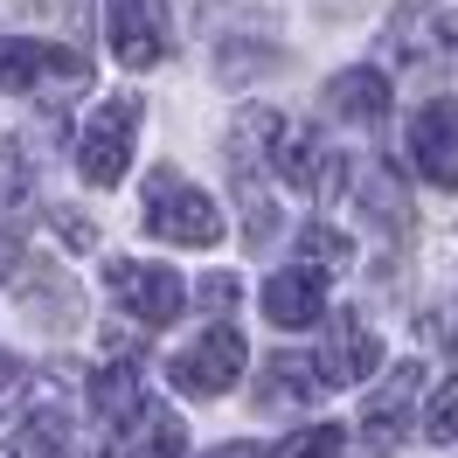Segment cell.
Returning a JSON list of instances; mask_svg holds the SVG:
<instances>
[{
    "instance_id": "cell-1",
    "label": "cell",
    "mask_w": 458,
    "mask_h": 458,
    "mask_svg": "<svg viewBox=\"0 0 458 458\" xmlns=\"http://www.w3.org/2000/svg\"><path fill=\"white\" fill-rule=\"evenodd\" d=\"M140 223H146V236H160V243H188V250L223 243V208L201 195L195 181H181L174 167H153V174H146Z\"/></svg>"
},
{
    "instance_id": "cell-2",
    "label": "cell",
    "mask_w": 458,
    "mask_h": 458,
    "mask_svg": "<svg viewBox=\"0 0 458 458\" xmlns=\"http://www.w3.org/2000/svg\"><path fill=\"white\" fill-rule=\"evenodd\" d=\"M140 112L146 98L140 90H118L105 105H90L84 132H77V167H84L90 188H118L125 167H132V132H140Z\"/></svg>"
},
{
    "instance_id": "cell-3",
    "label": "cell",
    "mask_w": 458,
    "mask_h": 458,
    "mask_svg": "<svg viewBox=\"0 0 458 458\" xmlns=\"http://www.w3.org/2000/svg\"><path fill=\"white\" fill-rule=\"evenodd\" d=\"M389 63H403V70H445V63L458 56V14L452 7H437V0H403L396 14H389Z\"/></svg>"
},
{
    "instance_id": "cell-4",
    "label": "cell",
    "mask_w": 458,
    "mask_h": 458,
    "mask_svg": "<svg viewBox=\"0 0 458 458\" xmlns=\"http://www.w3.org/2000/svg\"><path fill=\"white\" fill-rule=\"evenodd\" d=\"M174 389L181 396H229L236 389V375H243V334L236 327H216V334H201L195 347H181L174 354Z\"/></svg>"
},
{
    "instance_id": "cell-5",
    "label": "cell",
    "mask_w": 458,
    "mask_h": 458,
    "mask_svg": "<svg viewBox=\"0 0 458 458\" xmlns=\"http://www.w3.org/2000/svg\"><path fill=\"white\" fill-rule=\"evenodd\" d=\"M410 160L430 188H458V98H430L410 112Z\"/></svg>"
},
{
    "instance_id": "cell-6",
    "label": "cell",
    "mask_w": 458,
    "mask_h": 458,
    "mask_svg": "<svg viewBox=\"0 0 458 458\" xmlns=\"http://www.w3.org/2000/svg\"><path fill=\"white\" fill-rule=\"evenodd\" d=\"M105 21H112V56L125 70L167 63V0H105Z\"/></svg>"
},
{
    "instance_id": "cell-7",
    "label": "cell",
    "mask_w": 458,
    "mask_h": 458,
    "mask_svg": "<svg viewBox=\"0 0 458 458\" xmlns=\"http://www.w3.org/2000/svg\"><path fill=\"white\" fill-rule=\"evenodd\" d=\"M112 292H118V306L140 319V327H174V319H181V278L160 271V264L118 258L112 264Z\"/></svg>"
},
{
    "instance_id": "cell-8",
    "label": "cell",
    "mask_w": 458,
    "mask_h": 458,
    "mask_svg": "<svg viewBox=\"0 0 458 458\" xmlns=\"http://www.w3.org/2000/svg\"><path fill=\"white\" fill-rule=\"evenodd\" d=\"M271 140L278 146H264V153H271V167L285 174V188H299V195H334L341 188V160L313 140V125H278Z\"/></svg>"
},
{
    "instance_id": "cell-9",
    "label": "cell",
    "mask_w": 458,
    "mask_h": 458,
    "mask_svg": "<svg viewBox=\"0 0 458 458\" xmlns=\"http://www.w3.org/2000/svg\"><path fill=\"white\" fill-rule=\"evenodd\" d=\"M417 389H424V369L417 361H396V369L382 375L369 389V410H361V437H369L375 452H389L403 437V417H410V403H417Z\"/></svg>"
},
{
    "instance_id": "cell-10",
    "label": "cell",
    "mask_w": 458,
    "mask_h": 458,
    "mask_svg": "<svg viewBox=\"0 0 458 458\" xmlns=\"http://www.w3.org/2000/svg\"><path fill=\"white\" fill-rule=\"evenodd\" d=\"M319 369H327V382H369V375L382 369V341H375V327L361 313H341Z\"/></svg>"
},
{
    "instance_id": "cell-11",
    "label": "cell",
    "mask_w": 458,
    "mask_h": 458,
    "mask_svg": "<svg viewBox=\"0 0 458 458\" xmlns=\"http://www.w3.org/2000/svg\"><path fill=\"white\" fill-rule=\"evenodd\" d=\"M327 112L347 118V125H382V118H389V84H382V70H369V63L341 70V77L327 84Z\"/></svg>"
},
{
    "instance_id": "cell-12",
    "label": "cell",
    "mask_w": 458,
    "mask_h": 458,
    "mask_svg": "<svg viewBox=\"0 0 458 458\" xmlns=\"http://www.w3.org/2000/svg\"><path fill=\"white\" fill-rule=\"evenodd\" d=\"M264 313L278 319V327H313V319H327V285H319V271L313 264L278 271V278L264 285Z\"/></svg>"
},
{
    "instance_id": "cell-13",
    "label": "cell",
    "mask_w": 458,
    "mask_h": 458,
    "mask_svg": "<svg viewBox=\"0 0 458 458\" xmlns=\"http://www.w3.org/2000/svg\"><path fill=\"white\" fill-rule=\"evenodd\" d=\"M361 216L382 223V229H396V236L410 229V188L396 181L389 160H369V167H361Z\"/></svg>"
},
{
    "instance_id": "cell-14",
    "label": "cell",
    "mask_w": 458,
    "mask_h": 458,
    "mask_svg": "<svg viewBox=\"0 0 458 458\" xmlns=\"http://www.w3.org/2000/svg\"><path fill=\"white\" fill-rule=\"evenodd\" d=\"M327 382L313 375V361H299V354H278V361H264V403H313Z\"/></svg>"
},
{
    "instance_id": "cell-15",
    "label": "cell",
    "mask_w": 458,
    "mask_h": 458,
    "mask_svg": "<svg viewBox=\"0 0 458 458\" xmlns=\"http://www.w3.org/2000/svg\"><path fill=\"white\" fill-rule=\"evenodd\" d=\"M7 458H70V417H63V410L29 417V430L14 437V452H7Z\"/></svg>"
},
{
    "instance_id": "cell-16",
    "label": "cell",
    "mask_w": 458,
    "mask_h": 458,
    "mask_svg": "<svg viewBox=\"0 0 458 458\" xmlns=\"http://www.w3.org/2000/svg\"><path fill=\"white\" fill-rule=\"evenodd\" d=\"M424 437L458 445V375H445V382H437V396H430V410H424Z\"/></svg>"
},
{
    "instance_id": "cell-17",
    "label": "cell",
    "mask_w": 458,
    "mask_h": 458,
    "mask_svg": "<svg viewBox=\"0 0 458 458\" xmlns=\"http://www.w3.org/2000/svg\"><path fill=\"white\" fill-rule=\"evenodd\" d=\"M341 424H306V430H292L285 445H278V458H341Z\"/></svg>"
},
{
    "instance_id": "cell-18",
    "label": "cell",
    "mask_w": 458,
    "mask_h": 458,
    "mask_svg": "<svg viewBox=\"0 0 458 458\" xmlns=\"http://www.w3.org/2000/svg\"><path fill=\"white\" fill-rule=\"evenodd\" d=\"M299 243H306V258L327 264V271H341V264L354 258V243H347L341 229H327V223H306V236H299Z\"/></svg>"
},
{
    "instance_id": "cell-19",
    "label": "cell",
    "mask_w": 458,
    "mask_h": 458,
    "mask_svg": "<svg viewBox=\"0 0 458 458\" xmlns=\"http://www.w3.org/2000/svg\"><path fill=\"white\" fill-rule=\"evenodd\" d=\"M201 306H208V313L236 306V278H201Z\"/></svg>"
},
{
    "instance_id": "cell-20",
    "label": "cell",
    "mask_w": 458,
    "mask_h": 458,
    "mask_svg": "<svg viewBox=\"0 0 458 458\" xmlns=\"http://www.w3.org/2000/svg\"><path fill=\"white\" fill-rule=\"evenodd\" d=\"M21 396V361L14 354H0V417H7V403Z\"/></svg>"
},
{
    "instance_id": "cell-21",
    "label": "cell",
    "mask_w": 458,
    "mask_h": 458,
    "mask_svg": "<svg viewBox=\"0 0 458 458\" xmlns=\"http://www.w3.org/2000/svg\"><path fill=\"white\" fill-rule=\"evenodd\" d=\"M208 458H258V452H250V445H216Z\"/></svg>"
},
{
    "instance_id": "cell-22",
    "label": "cell",
    "mask_w": 458,
    "mask_h": 458,
    "mask_svg": "<svg viewBox=\"0 0 458 458\" xmlns=\"http://www.w3.org/2000/svg\"><path fill=\"white\" fill-rule=\"evenodd\" d=\"M21 7H56V0H21Z\"/></svg>"
}]
</instances>
